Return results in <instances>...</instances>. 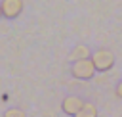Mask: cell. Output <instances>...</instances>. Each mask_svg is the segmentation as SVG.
Masks as SVG:
<instances>
[{
	"instance_id": "cell-1",
	"label": "cell",
	"mask_w": 122,
	"mask_h": 117,
	"mask_svg": "<svg viewBox=\"0 0 122 117\" xmlns=\"http://www.w3.org/2000/svg\"><path fill=\"white\" fill-rule=\"evenodd\" d=\"M95 73H97V71H95V65H93L92 58L76 59V61H72V65H71V75H72L74 79H78V81H90V79H93Z\"/></svg>"
},
{
	"instance_id": "cell-2",
	"label": "cell",
	"mask_w": 122,
	"mask_h": 117,
	"mask_svg": "<svg viewBox=\"0 0 122 117\" xmlns=\"http://www.w3.org/2000/svg\"><path fill=\"white\" fill-rule=\"evenodd\" d=\"M92 61L95 65V71L105 73L109 69H112L114 65V54L107 48H97L95 52H92Z\"/></svg>"
},
{
	"instance_id": "cell-3",
	"label": "cell",
	"mask_w": 122,
	"mask_h": 117,
	"mask_svg": "<svg viewBox=\"0 0 122 117\" xmlns=\"http://www.w3.org/2000/svg\"><path fill=\"white\" fill-rule=\"evenodd\" d=\"M0 8H2V17L15 19L23 12V0H0Z\"/></svg>"
},
{
	"instance_id": "cell-4",
	"label": "cell",
	"mask_w": 122,
	"mask_h": 117,
	"mask_svg": "<svg viewBox=\"0 0 122 117\" xmlns=\"http://www.w3.org/2000/svg\"><path fill=\"white\" fill-rule=\"evenodd\" d=\"M82 105H84V100L78 98V96H67L61 102V109L67 115H78V111H80Z\"/></svg>"
},
{
	"instance_id": "cell-5",
	"label": "cell",
	"mask_w": 122,
	"mask_h": 117,
	"mask_svg": "<svg viewBox=\"0 0 122 117\" xmlns=\"http://www.w3.org/2000/svg\"><path fill=\"white\" fill-rule=\"evenodd\" d=\"M84 58H92V50L88 44H76L71 54H69V59L71 61H76V59H84Z\"/></svg>"
},
{
	"instance_id": "cell-6",
	"label": "cell",
	"mask_w": 122,
	"mask_h": 117,
	"mask_svg": "<svg viewBox=\"0 0 122 117\" xmlns=\"http://www.w3.org/2000/svg\"><path fill=\"white\" fill-rule=\"evenodd\" d=\"M99 111H97V105L92 104V102H84V105L80 107L78 111V117H95Z\"/></svg>"
},
{
	"instance_id": "cell-7",
	"label": "cell",
	"mask_w": 122,
	"mask_h": 117,
	"mask_svg": "<svg viewBox=\"0 0 122 117\" xmlns=\"http://www.w3.org/2000/svg\"><path fill=\"white\" fill-rule=\"evenodd\" d=\"M4 115H6V117H23L25 111H23V109H15V107H11V109H8Z\"/></svg>"
},
{
	"instance_id": "cell-8",
	"label": "cell",
	"mask_w": 122,
	"mask_h": 117,
	"mask_svg": "<svg viewBox=\"0 0 122 117\" xmlns=\"http://www.w3.org/2000/svg\"><path fill=\"white\" fill-rule=\"evenodd\" d=\"M114 92H116V96H118V98L122 100V81H120V82L116 84V88H114Z\"/></svg>"
},
{
	"instance_id": "cell-9",
	"label": "cell",
	"mask_w": 122,
	"mask_h": 117,
	"mask_svg": "<svg viewBox=\"0 0 122 117\" xmlns=\"http://www.w3.org/2000/svg\"><path fill=\"white\" fill-rule=\"evenodd\" d=\"M0 17H2V8H0Z\"/></svg>"
}]
</instances>
